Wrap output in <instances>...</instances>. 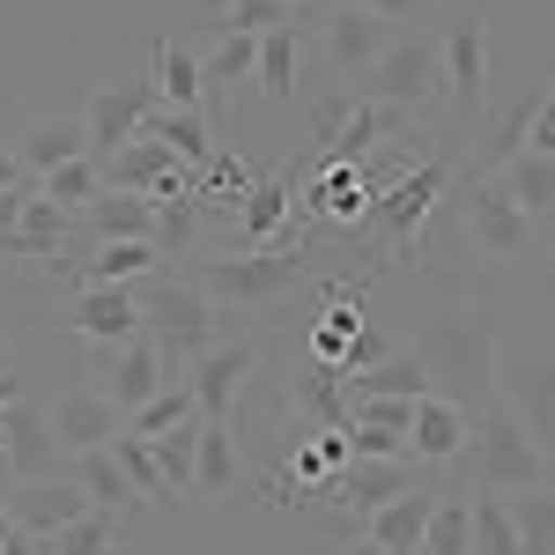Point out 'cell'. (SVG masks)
Here are the masks:
<instances>
[{"label":"cell","mask_w":555,"mask_h":555,"mask_svg":"<svg viewBox=\"0 0 555 555\" xmlns=\"http://www.w3.org/2000/svg\"><path fill=\"white\" fill-rule=\"evenodd\" d=\"M133 297H141V334L164 348V371H171V378H185V371L222 341V334H215V326H222V304H215L193 274H156V282H141Z\"/></svg>","instance_id":"cell-1"},{"label":"cell","mask_w":555,"mask_h":555,"mask_svg":"<svg viewBox=\"0 0 555 555\" xmlns=\"http://www.w3.org/2000/svg\"><path fill=\"white\" fill-rule=\"evenodd\" d=\"M467 437H474V489H541L548 481V460L526 437V423H518V408L504 392H489L474 408Z\"/></svg>","instance_id":"cell-2"},{"label":"cell","mask_w":555,"mask_h":555,"mask_svg":"<svg viewBox=\"0 0 555 555\" xmlns=\"http://www.w3.org/2000/svg\"><path fill=\"white\" fill-rule=\"evenodd\" d=\"M215 304H237V311H267L282 304L289 289L304 282V253L297 245H267V253H222V259H201L193 274Z\"/></svg>","instance_id":"cell-3"},{"label":"cell","mask_w":555,"mask_h":555,"mask_svg":"<svg viewBox=\"0 0 555 555\" xmlns=\"http://www.w3.org/2000/svg\"><path fill=\"white\" fill-rule=\"evenodd\" d=\"M356 96H371V104H392V112H423L444 96V52L437 38H392L378 52V67L356 82Z\"/></svg>","instance_id":"cell-4"},{"label":"cell","mask_w":555,"mask_h":555,"mask_svg":"<svg viewBox=\"0 0 555 555\" xmlns=\"http://www.w3.org/2000/svg\"><path fill=\"white\" fill-rule=\"evenodd\" d=\"M60 274H75L82 289H141V282L171 274V253H164L156 237H104V245H89L82 259L60 253Z\"/></svg>","instance_id":"cell-5"},{"label":"cell","mask_w":555,"mask_h":555,"mask_svg":"<svg viewBox=\"0 0 555 555\" xmlns=\"http://www.w3.org/2000/svg\"><path fill=\"white\" fill-rule=\"evenodd\" d=\"M149 112H156V75L149 82H96L82 104V149L104 164L112 149H127L133 133L149 127Z\"/></svg>","instance_id":"cell-6"},{"label":"cell","mask_w":555,"mask_h":555,"mask_svg":"<svg viewBox=\"0 0 555 555\" xmlns=\"http://www.w3.org/2000/svg\"><path fill=\"white\" fill-rule=\"evenodd\" d=\"M437 52H444V104L460 112V119H474L481 104H489V23L481 15H452L444 23V38H437Z\"/></svg>","instance_id":"cell-7"},{"label":"cell","mask_w":555,"mask_h":555,"mask_svg":"<svg viewBox=\"0 0 555 555\" xmlns=\"http://www.w3.org/2000/svg\"><path fill=\"white\" fill-rule=\"evenodd\" d=\"M460 222H467V237L481 245L489 259H518L533 245V215H518V201L496 185V178H467V193H460Z\"/></svg>","instance_id":"cell-8"},{"label":"cell","mask_w":555,"mask_h":555,"mask_svg":"<svg viewBox=\"0 0 555 555\" xmlns=\"http://www.w3.org/2000/svg\"><path fill=\"white\" fill-rule=\"evenodd\" d=\"M392 44V23L385 15H371V8H334L326 23H319V52H326V67H334V82H363L371 67H378V52Z\"/></svg>","instance_id":"cell-9"},{"label":"cell","mask_w":555,"mask_h":555,"mask_svg":"<svg viewBox=\"0 0 555 555\" xmlns=\"http://www.w3.org/2000/svg\"><path fill=\"white\" fill-rule=\"evenodd\" d=\"M444 178H452V171L429 156V164H415V171H400L385 193H371V222L385 230V245H392V253H408V245H415V230L429 222L437 193H444Z\"/></svg>","instance_id":"cell-10"},{"label":"cell","mask_w":555,"mask_h":555,"mask_svg":"<svg viewBox=\"0 0 555 555\" xmlns=\"http://www.w3.org/2000/svg\"><path fill=\"white\" fill-rule=\"evenodd\" d=\"M429 467H415V460H348L341 474H326L311 496H326V504H341V512H385L392 496H408L415 481H423Z\"/></svg>","instance_id":"cell-11"},{"label":"cell","mask_w":555,"mask_h":555,"mask_svg":"<svg viewBox=\"0 0 555 555\" xmlns=\"http://www.w3.org/2000/svg\"><path fill=\"white\" fill-rule=\"evenodd\" d=\"M496 392L518 408L526 437L541 444V460H548V474H555V356H512Z\"/></svg>","instance_id":"cell-12"},{"label":"cell","mask_w":555,"mask_h":555,"mask_svg":"<svg viewBox=\"0 0 555 555\" xmlns=\"http://www.w3.org/2000/svg\"><path fill=\"white\" fill-rule=\"evenodd\" d=\"M164 385H178L171 371H164V348L149 341V334H133L127 348H112L104 356V400L119 408V415H133V408H149Z\"/></svg>","instance_id":"cell-13"},{"label":"cell","mask_w":555,"mask_h":555,"mask_svg":"<svg viewBox=\"0 0 555 555\" xmlns=\"http://www.w3.org/2000/svg\"><path fill=\"white\" fill-rule=\"evenodd\" d=\"M44 415H52V444H60V452H104V444L127 429V415L104 400V385H89V392H60Z\"/></svg>","instance_id":"cell-14"},{"label":"cell","mask_w":555,"mask_h":555,"mask_svg":"<svg viewBox=\"0 0 555 555\" xmlns=\"http://www.w3.org/2000/svg\"><path fill=\"white\" fill-rule=\"evenodd\" d=\"M259 371V348L253 341H215L185 378H193V400H201V415L208 423H230V408H237V392H245V378Z\"/></svg>","instance_id":"cell-15"},{"label":"cell","mask_w":555,"mask_h":555,"mask_svg":"<svg viewBox=\"0 0 555 555\" xmlns=\"http://www.w3.org/2000/svg\"><path fill=\"white\" fill-rule=\"evenodd\" d=\"M67 326H75L96 356H112V348H127L133 334H141V297H133V289H75Z\"/></svg>","instance_id":"cell-16"},{"label":"cell","mask_w":555,"mask_h":555,"mask_svg":"<svg viewBox=\"0 0 555 555\" xmlns=\"http://www.w3.org/2000/svg\"><path fill=\"white\" fill-rule=\"evenodd\" d=\"M89 512V496L75 489V474H38V481H15L8 489V518L23 526V533H60V526H75Z\"/></svg>","instance_id":"cell-17"},{"label":"cell","mask_w":555,"mask_h":555,"mask_svg":"<svg viewBox=\"0 0 555 555\" xmlns=\"http://www.w3.org/2000/svg\"><path fill=\"white\" fill-rule=\"evenodd\" d=\"M0 444H8V467H15V481H38V474H52L60 444H52V415H44V400H15V408L0 415Z\"/></svg>","instance_id":"cell-18"},{"label":"cell","mask_w":555,"mask_h":555,"mask_svg":"<svg viewBox=\"0 0 555 555\" xmlns=\"http://www.w3.org/2000/svg\"><path fill=\"white\" fill-rule=\"evenodd\" d=\"M297 193V178L274 171V178H253V193H245V208H237V253H267V245H282V230H289V201Z\"/></svg>","instance_id":"cell-19"},{"label":"cell","mask_w":555,"mask_h":555,"mask_svg":"<svg viewBox=\"0 0 555 555\" xmlns=\"http://www.w3.org/2000/svg\"><path fill=\"white\" fill-rule=\"evenodd\" d=\"M408 444H415L423 467H452V460H467V415L444 392H423L415 400V423H408Z\"/></svg>","instance_id":"cell-20"},{"label":"cell","mask_w":555,"mask_h":555,"mask_svg":"<svg viewBox=\"0 0 555 555\" xmlns=\"http://www.w3.org/2000/svg\"><path fill=\"white\" fill-rule=\"evenodd\" d=\"M429 512H437V489H429V481H415L408 496H392L385 512L363 518V541H378L385 555H423V526H429Z\"/></svg>","instance_id":"cell-21"},{"label":"cell","mask_w":555,"mask_h":555,"mask_svg":"<svg viewBox=\"0 0 555 555\" xmlns=\"http://www.w3.org/2000/svg\"><path fill=\"white\" fill-rule=\"evenodd\" d=\"M96 171H104V185H112V193H141V201H149V193H156V185H164V178L178 171V156L164 149V141L133 133L127 149H112V156H104Z\"/></svg>","instance_id":"cell-22"},{"label":"cell","mask_w":555,"mask_h":555,"mask_svg":"<svg viewBox=\"0 0 555 555\" xmlns=\"http://www.w3.org/2000/svg\"><path fill=\"white\" fill-rule=\"evenodd\" d=\"M82 230L96 237V245H104V237H156V245H164V215H156V201H141V193H112V185L82 208Z\"/></svg>","instance_id":"cell-23"},{"label":"cell","mask_w":555,"mask_h":555,"mask_svg":"<svg viewBox=\"0 0 555 555\" xmlns=\"http://www.w3.org/2000/svg\"><path fill=\"white\" fill-rule=\"evenodd\" d=\"M341 385H348V400H423L429 363H423V348H392L385 363H371V371H356Z\"/></svg>","instance_id":"cell-24"},{"label":"cell","mask_w":555,"mask_h":555,"mask_svg":"<svg viewBox=\"0 0 555 555\" xmlns=\"http://www.w3.org/2000/svg\"><path fill=\"white\" fill-rule=\"evenodd\" d=\"M141 133H149V141H164L185 171H208L215 156H222V149H215V119H208V112H171V104H156Z\"/></svg>","instance_id":"cell-25"},{"label":"cell","mask_w":555,"mask_h":555,"mask_svg":"<svg viewBox=\"0 0 555 555\" xmlns=\"http://www.w3.org/2000/svg\"><path fill=\"white\" fill-rule=\"evenodd\" d=\"M297 60H304V44H297V15L289 23H274L267 38H259V67H253V82H259V96L267 104H297Z\"/></svg>","instance_id":"cell-26"},{"label":"cell","mask_w":555,"mask_h":555,"mask_svg":"<svg viewBox=\"0 0 555 555\" xmlns=\"http://www.w3.org/2000/svg\"><path fill=\"white\" fill-rule=\"evenodd\" d=\"M75 489L89 496V512H119V518H133L141 512V496H133V481L119 474V460H112V444L104 452H75Z\"/></svg>","instance_id":"cell-27"},{"label":"cell","mask_w":555,"mask_h":555,"mask_svg":"<svg viewBox=\"0 0 555 555\" xmlns=\"http://www.w3.org/2000/svg\"><path fill=\"white\" fill-rule=\"evenodd\" d=\"M289 408L304 415V437L311 429H348V385H341V371L334 363H311L297 378V392H289Z\"/></svg>","instance_id":"cell-28"},{"label":"cell","mask_w":555,"mask_h":555,"mask_svg":"<svg viewBox=\"0 0 555 555\" xmlns=\"http://www.w3.org/2000/svg\"><path fill=\"white\" fill-rule=\"evenodd\" d=\"M15 156H23V171H30V178L60 171V164H75V156H89V149H82V119H30L23 141H15Z\"/></svg>","instance_id":"cell-29"},{"label":"cell","mask_w":555,"mask_h":555,"mask_svg":"<svg viewBox=\"0 0 555 555\" xmlns=\"http://www.w3.org/2000/svg\"><path fill=\"white\" fill-rule=\"evenodd\" d=\"M496 185L518 201V215H533V222H548L555 215V156H533V149H518L512 164L496 171Z\"/></svg>","instance_id":"cell-30"},{"label":"cell","mask_w":555,"mask_h":555,"mask_svg":"<svg viewBox=\"0 0 555 555\" xmlns=\"http://www.w3.org/2000/svg\"><path fill=\"white\" fill-rule=\"evenodd\" d=\"M259 67V38L253 30H222V44H215L208 60H201V82H208V104H222V96H237V89L253 82Z\"/></svg>","instance_id":"cell-31"},{"label":"cell","mask_w":555,"mask_h":555,"mask_svg":"<svg viewBox=\"0 0 555 555\" xmlns=\"http://www.w3.org/2000/svg\"><path fill=\"white\" fill-rule=\"evenodd\" d=\"M156 104L171 112H208V82H201V60L185 44H156ZM215 119V112H208Z\"/></svg>","instance_id":"cell-32"},{"label":"cell","mask_w":555,"mask_h":555,"mask_svg":"<svg viewBox=\"0 0 555 555\" xmlns=\"http://www.w3.org/2000/svg\"><path fill=\"white\" fill-rule=\"evenodd\" d=\"M237 489V444H230V423H208L201 415V452H193V496H230Z\"/></svg>","instance_id":"cell-33"},{"label":"cell","mask_w":555,"mask_h":555,"mask_svg":"<svg viewBox=\"0 0 555 555\" xmlns=\"http://www.w3.org/2000/svg\"><path fill=\"white\" fill-rule=\"evenodd\" d=\"M311 208L326 215V222H356V215H371V178H363V164H326L319 185H311Z\"/></svg>","instance_id":"cell-34"},{"label":"cell","mask_w":555,"mask_h":555,"mask_svg":"<svg viewBox=\"0 0 555 555\" xmlns=\"http://www.w3.org/2000/svg\"><path fill=\"white\" fill-rule=\"evenodd\" d=\"M185 423H201V400H193V378H178V385H164L149 408H133L127 415V437H171V429H185Z\"/></svg>","instance_id":"cell-35"},{"label":"cell","mask_w":555,"mask_h":555,"mask_svg":"<svg viewBox=\"0 0 555 555\" xmlns=\"http://www.w3.org/2000/svg\"><path fill=\"white\" fill-rule=\"evenodd\" d=\"M119 512H82L75 526H60V533H44L38 548L44 555H119Z\"/></svg>","instance_id":"cell-36"},{"label":"cell","mask_w":555,"mask_h":555,"mask_svg":"<svg viewBox=\"0 0 555 555\" xmlns=\"http://www.w3.org/2000/svg\"><path fill=\"white\" fill-rule=\"evenodd\" d=\"M518 518V555H555V489H504Z\"/></svg>","instance_id":"cell-37"},{"label":"cell","mask_w":555,"mask_h":555,"mask_svg":"<svg viewBox=\"0 0 555 555\" xmlns=\"http://www.w3.org/2000/svg\"><path fill=\"white\" fill-rule=\"evenodd\" d=\"M474 555H518V518L504 489H474Z\"/></svg>","instance_id":"cell-38"},{"label":"cell","mask_w":555,"mask_h":555,"mask_svg":"<svg viewBox=\"0 0 555 555\" xmlns=\"http://www.w3.org/2000/svg\"><path fill=\"white\" fill-rule=\"evenodd\" d=\"M44 201L60 215H82L96 193H104V171H96V156H75V164H60V171H44V178H30Z\"/></svg>","instance_id":"cell-39"},{"label":"cell","mask_w":555,"mask_h":555,"mask_svg":"<svg viewBox=\"0 0 555 555\" xmlns=\"http://www.w3.org/2000/svg\"><path fill=\"white\" fill-rule=\"evenodd\" d=\"M423 555H474V504L467 496H437L423 526Z\"/></svg>","instance_id":"cell-40"},{"label":"cell","mask_w":555,"mask_h":555,"mask_svg":"<svg viewBox=\"0 0 555 555\" xmlns=\"http://www.w3.org/2000/svg\"><path fill=\"white\" fill-rule=\"evenodd\" d=\"M112 460H119V474L133 481L141 504H164V496H171V481L156 467V444H149V437H127V429H119V437H112Z\"/></svg>","instance_id":"cell-41"},{"label":"cell","mask_w":555,"mask_h":555,"mask_svg":"<svg viewBox=\"0 0 555 555\" xmlns=\"http://www.w3.org/2000/svg\"><path fill=\"white\" fill-rule=\"evenodd\" d=\"M526 119H533V96H518L512 112H496V127H489V141H481V178H496L518 149H526Z\"/></svg>","instance_id":"cell-42"},{"label":"cell","mask_w":555,"mask_h":555,"mask_svg":"<svg viewBox=\"0 0 555 555\" xmlns=\"http://www.w3.org/2000/svg\"><path fill=\"white\" fill-rule=\"evenodd\" d=\"M156 444V467H164V481H171V496H193V452H201V423L171 429V437H149Z\"/></svg>","instance_id":"cell-43"},{"label":"cell","mask_w":555,"mask_h":555,"mask_svg":"<svg viewBox=\"0 0 555 555\" xmlns=\"http://www.w3.org/2000/svg\"><path fill=\"white\" fill-rule=\"evenodd\" d=\"M297 8H282V0H222V30H253V38H267L274 23H289Z\"/></svg>","instance_id":"cell-44"},{"label":"cell","mask_w":555,"mask_h":555,"mask_svg":"<svg viewBox=\"0 0 555 555\" xmlns=\"http://www.w3.org/2000/svg\"><path fill=\"white\" fill-rule=\"evenodd\" d=\"M348 452H356V460H415V444H408L400 429H356ZM415 467H423V460H415Z\"/></svg>","instance_id":"cell-45"},{"label":"cell","mask_w":555,"mask_h":555,"mask_svg":"<svg viewBox=\"0 0 555 555\" xmlns=\"http://www.w3.org/2000/svg\"><path fill=\"white\" fill-rule=\"evenodd\" d=\"M526 149L555 156V96H533V119H526Z\"/></svg>","instance_id":"cell-46"},{"label":"cell","mask_w":555,"mask_h":555,"mask_svg":"<svg viewBox=\"0 0 555 555\" xmlns=\"http://www.w3.org/2000/svg\"><path fill=\"white\" fill-rule=\"evenodd\" d=\"M0 555H38V533H23V526L8 518V504H0Z\"/></svg>","instance_id":"cell-47"},{"label":"cell","mask_w":555,"mask_h":555,"mask_svg":"<svg viewBox=\"0 0 555 555\" xmlns=\"http://www.w3.org/2000/svg\"><path fill=\"white\" fill-rule=\"evenodd\" d=\"M23 185H30L23 156H15V149H0V193H23Z\"/></svg>","instance_id":"cell-48"},{"label":"cell","mask_w":555,"mask_h":555,"mask_svg":"<svg viewBox=\"0 0 555 555\" xmlns=\"http://www.w3.org/2000/svg\"><path fill=\"white\" fill-rule=\"evenodd\" d=\"M23 230V193H0V237Z\"/></svg>","instance_id":"cell-49"},{"label":"cell","mask_w":555,"mask_h":555,"mask_svg":"<svg viewBox=\"0 0 555 555\" xmlns=\"http://www.w3.org/2000/svg\"><path fill=\"white\" fill-rule=\"evenodd\" d=\"M348 8H371V15H385V23H392V15H408L415 0H348Z\"/></svg>","instance_id":"cell-50"},{"label":"cell","mask_w":555,"mask_h":555,"mask_svg":"<svg viewBox=\"0 0 555 555\" xmlns=\"http://www.w3.org/2000/svg\"><path fill=\"white\" fill-rule=\"evenodd\" d=\"M15 400H23V385H15V378H8V371H0V415H8Z\"/></svg>","instance_id":"cell-51"},{"label":"cell","mask_w":555,"mask_h":555,"mask_svg":"<svg viewBox=\"0 0 555 555\" xmlns=\"http://www.w3.org/2000/svg\"><path fill=\"white\" fill-rule=\"evenodd\" d=\"M0 489H15V467H8V444H0Z\"/></svg>","instance_id":"cell-52"},{"label":"cell","mask_w":555,"mask_h":555,"mask_svg":"<svg viewBox=\"0 0 555 555\" xmlns=\"http://www.w3.org/2000/svg\"><path fill=\"white\" fill-rule=\"evenodd\" d=\"M348 555H385V548H378V541H356V548H348Z\"/></svg>","instance_id":"cell-53"},{"label":"cell","mask_w":555,"mask_h":555,"mask_svg":"<svg viewBox=\"0 0 555 555\" xmlns=\"http://www.w3.org/2000/svg\"><path fill=\"white\" fill-rule=\"evenodd\" d=\"M0 371H8V348H0Z\"/></svg>","instance_id":"cell-54"},{"label":"cell","mask_w":555,"mask_h":555,"mask_svg":"<svg viewBox=\"0 0 555 555\" xmlns=\"http://www.w3.org/2000/svg\"><path fill=\"white\" fill-rule=\"evenodd\" d=\"M282 8H304V0H282Z\"/></svg>","instance_id":"cell-55"},{"label":"cell","mask_w":555,"mask_h":555,"mask_svg":"<svg viewBox=\"0 0 555 555\" xmlns=\"http://www.w3.org/2000/svg\"><path fill=\"white\" fill-rule=\"evenodd\" d=\"M548 96H555V89H548Z\"/></svg>","instance_id":"cell-56"},{"label":"cell","mask_w":555,"mask_h":555,"mask_svg":"<svg viewBox=\"0 0 555 555\" xmlns=\"http://www.w3.org/2000/svg\"><path fill=\"white\" fill-rule=\"evenodd\" d=\"M38 555H44V548H38Z\"/></svg>","instance_id":"cell-57"}]
</instances>
